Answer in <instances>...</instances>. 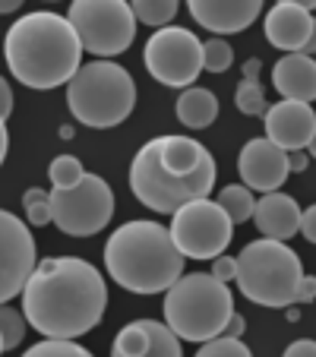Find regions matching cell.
Wrapping results in <instances>:
<instances>
[{"label":"cell","instance_id":"obj_35","mask_svg":"<svg viewBox=\"0 0 316 357\" xmlns=\"http://www.w3.org/2000/svg\"><path fill=\"white\" fill-rule=\"evenodd\" d=\"M310 301H316V278L303 275L301 284H297V301L294 303H310Z\"/></svg>","mask_w":316,"mask_h":357},{"label":"cell","instance_id":"obj_44","mask_svg":"<svg viewBox=\"0 0 316 357\" xmlns=\"http://www.w3.org/2000/svg\"><path fill=\"white\" fill-rule=\"evenodd\" d=\"M307 149H310V155L316 158V133H313V139H310V146H307Z\"/></svg>","mask_w":316,"mask_h":357},{"label":"cell","instance_id":"obj_26","mask_svg":"<svg viewBox=\"0 0 316 357\" xmlns=\"http://www.w3.org/2000/svg\"><path fill=\"white\" fill-rule=\"evenodd\" d=\"M22 206H26V218L35 228H45L51 225V193L41 187H32L22 193Z\"/></svg>","mask_w":316,"mask_h":357},{"label":"cell","instance_id":"obj_19","mask_svg":"<svg viewBox=\"0 0 316 357\" xmlns=\"http://www.w3.org/2000/svg\"><path fill=\"white\" fill-rule=\"evenodd\" d=\"M272 86L278 89L282 101H316V61L303 54H285L272 67Z\"/></svg>","mask_w":316,"mask_h":357},{"label":"cell","instance_id":"obj_45","mask_svg":"<svg viewBox=\"0 0 316 357\" xmlns=\"http://www.w3.org/2000/svg\"><path fill=\"white\" fill-rule=\"evenodd\" d=\"M3 351H7V348H3V338H0V354H3Z\"/></svg>","mask_w":316,"mask_h":357},{"label":"cell","instance_id":"obj_10","mask_svg":"<svg viewBox=\"0 0 316 357\" xmlns=\"http://www.w3.org/2000/svg\"><path fill=\"white\" fill-rule=\"evenodd\" d=\"M168 231L187 259H218L231 243L234 225L222 212V206L206 196V199L187 202L183 209H177L171 215Z\"/></svg>","mask_w":316,"mask_h":357},{"label":"cell","instance_id":"obj_18","mask_svg":"<svg viewBox=\"0 0 316 357\" xmlns=\"http://www.w3.org/2000/svg\"><path fill=\"white\" fill-rule=\"evenodd\" d=\"M253 222L262 237L288 243L294 234H301V206H297L294 196L276 190V193H266L256 202Z\"/></svg>","mask_w":316,"mask_h":357},{"label":"cell","instance_id":"obj_39","mask_svg":"<svg viewBox=\"0 0 316 357\" xmlns=\"http://www.w3.org/2000/svg\"><path fill=\"white\" fill-rule=\"evenodd\" d=\"M7 152H10V136H7V123L0 121V165H3Z\"/></svg>","mask_w":316,"mask_h":357},{"label":"cell","instance_id":"obj_28","mask_svg":"<svg viewBox=\"0 0 316 357\" xmlns=\"http://www.w3.org/2000/svg\"><path fill=\"white\" fill-rule=\"evenodd\" d=\"M22 357H92V351H86L76 342H61V338H45V342L32 344Z\"/></svg>","mask_w":316,"mask_h":357},{"label":"cell","instance_id":"obj_14","mask_svg":"<svg viewBox=\"0 0 316 357\" xmlns=\"http://www.w3.org/2000/svg\"><path fill=\"white\" fill-rule=\"evenodd\" d=\"M111 357H183L181 338L158 319H133L114 335Z\"/></svg>","mask_w":316,"mask_h":357},{"label":"cell","instance_id":"obj_27","mask_svg":"<svg viewBox=\"0 0 316 357\" xmlns=\"http://www.w3.org/2000/svg\"><path fill=\"white\" fill-rule=\"evenodd\" d=\"M234 63V51L225 38H209L202 45V70L209 73H225V70Z\"/></svg>","mask_w":316,"mask_h":357},{"label":"cell","instance_id":"obj_13","mask_svg":"<svg viewBox=\"0 0 316 357\" xmlns=\"http://www.w3.org/2000/svg\"><path fill=\"white\" fill-rule=\"evenodd\" d=\"M237 171H241V181L247 190H259L262 196L276 193L291 174L288 152L278 149L272 139H250L247 146L241 149Z\"/></svg>","mask_w":316,"mask_h":357},{"label":"cell","instance_id":"obj_46","mask_svg":"<svg viewBox=\"0 0 316 357\" xmlns=\"http://www.w3.org/2000/svg\"><path fill=\"white\" fill-rule=\"evenodd\" d=\"M313 61H316V57H313Z\"/></svg>","mask_w":316,"mask_h":357},{"label":"cell","instance_id":"obj_16","mask_svg":"<svg viewBox=\"0 0 316 357\" xmlns=\"http://www.w3.org/2000/svg\"><path fill=\"white\" fill-rule=\"evenodd\" d=\"M313 13L301 7V0H282L266 13V38L285 54H301L313 35Z\"/></svg>","mask_w":316,"mask_h":357},{"label":"cell","instance_id":"obj_1","mask_svg":"<svg viewBox=\"0 0 316 357\" xmlns=\"http://www.w3.org/2000/svg\"><path fill=\"white\" fill-rule=\"evenodd\" d=\"M22 317L45 338H73L92 332L108 307V284L92 263L51 257L35 266L22 288Z\"/></svg>","mask_w":316,"mask_h":357},{"label":"cell","instance_id":"obj_3","mask_svg":"<svg viewBox=\"0 0 316 357\" xmlns=\"http://www.w3.org/2000/svg\"><path fill=\"white\" fill-rule=\"evenodd\" d=\"M183 253L158 222H127L105 243L108 275L133 294L168 291L183 275Z\"/></svg>","mask_w":316,"mask_h":357},{"label":"cell","instance_id":"obj_21","mask_svg":"<svg viewBox=\"0 0 316 357\" xmlns=\"http://www.w3.org/2000/svg\"><path fill=\"white\" fill-rule=\"evenodd\" d=\"M177 121L190 130H202L218 117V98L209 89H200V86H190L187 92L177 98Z\"/></svg>","mask_w":316,"mask_h":357},{"label":"cell","instance_id":"obj_31","mask_svg":"<svg viewBox=\"0 0 316 357\" xmlns=\"http://www.w3.org/2000/svg\"><path fill=\"white\" fill-rule=\"evenodd\" d=\"M234 272H237V259L234 257H218V259H212V272L209 275H216L218 282H234Z\"/></svg>","mask_w":316,"mask_h":357},{"label":"cell","instance_id":"obj_33","mask_svg":"<svg viewBox=\"0 0 316 357\" xmlns=\"http://www.w3.org/2000/svg\"><path fill=\"white\" fill-rule=\"evenodd\" d=\"M10 114H13V89H10V82L0 76V121L7 123Z\"/></svg>","mask_w":316,"mask_h":357},{"label":"cell","instance_id":"obj_30","mask_svg":"<svg viewBox=\"0 0 316 357\" xmlns=\"http://www.w3.org/2000/svg\"><path fill=\"white\" fill-rule=\"evenodd\" d=\"M196 357H253L250 354V348L241 342V338H212V342H206L200 351H196Z\"/></svg>","mask_w":316,"mask_h":357},{"label":"cell","instance_id":"obj_4","mask_svg":"<svg viewBox=\"0 0 316 357\" xmlns=\"http://www.w3.org/2000/svg\"><path fill=\"white\" fill-rule=\"evenodd\" d=\"M234 301L231 288L209 272L181 275L165 294V326L183 342H212L225 332Z\"/></svg>","mask_w":316,"mask_h":357},{"label":"cell","instance_id":"obj_38","mask_svg":"<svg viewBox=\"0 0 316 357\" xmlns=\"http://www.w3.org/2000/svg\"><path fill=\"white\" fill-rule=\"evenodd\" d=\"M288 168L291 171H303V168H307V152H303V149H301V152H288Z\"/></svg>","mask_w":316,"mask_h":357},{"label":"cell","instance_id":"obj_20","mask_svg":"<svg viewBox=\"0 0 316 357\" xmlns=\"http://www.w3.org/2000/svg\"><path fill=\"white\" fill-rule=\"evenodd\" d=\"M212 155L202 142L190 139V136H158V162L168 174L187 177L200 171V165Z\"/></svg>","mask_w":316,"mask_h":357},{"label":"cell","instance_id":"obj_7","mask_svg":"<svg viewBox=\"0 0 316 357\" xmlns=\"http://www.w3.org/2000/svg\"><path fill=\"white\" fill-rule=\"evenodd\" d=\"M216 174H218V168L212 155L200 165V171H193L187 177L168 174L162 168V162H158V139H152L133 155V165H130V190H133V196L146 209L158 212V215H174L187 202L206 199L212 193V187H216Z\"/></svg>","mask_w":316,"mask_h":357},{"label":"cell","instance_id":"obj_24","mask_svg":"<svg viewBox=\"0 0 316 357\" xmlns=\"http://www.w3.org/2000/svg\"><path fill=\"white\" fill-rule=\"evenodd\" d=\"M234 98H237V111H241V114H247V117H266L269 114V101H266V92H262L259 82L241 79L237 82Z\"/></svg>","mask_w":316,"mask_h":357},{"label":"cell","instance_id":"obj_9","mask_svg":"<svg viewBox=\"0 0 316 357\" xmlns=\"http://www.w3.org/2000/svg\"><path fill=\"white\" fill-rule=\"evenodd\" d=\"M114 218V193L98 174H82L73 190H51V222L70 237H92Z\"/></svg>","mask_w":316,"mask_h":357},{"label":"cell","instance_id":"obj_40","mask_svg":"<svg viewBox=\"0 0 316 357\" xmlns=\"http://www.w3.org/2000/svg\"><path fill=\"white\" fill-rule=\"evenodd\" d=\"M303 57H316V26H313V35H310V41H307V47L301 51Z\"/></svg>","mask_w":316,"mask_h":357},{"label":"cell","instance_id":"obj_6","mask_svg":"<svg viewBox=\"0 0 316 357\" xmlns=\"http://www.w3.org/2000/svg\"><path fill=\"white\" fill-rule=\"evenodd\" d=\"M303 278L301 257L282 241H253L237 257L234 282L247 301L272 310H285L297 301V284Z\"/></svg>","mask_w":316,"mask_h":357},{"label":"cell","instance_id":"obj_32","mask_svg":"<svg viewBox=\"0 0 316 357\" xmlns=\"http://www.w3.org/2000/svg\"><path fill=\"white\" fill-rule=\"evenodd\" d=\"M282 357H316V342L313 338H297V342H291L285 348Z\"/></svg>","mask_w":316,"mask_h":357},{"label":"cell","instance_id":"obj_43","mask_svg":"<svg viewBox=\"0 0 316 357\" xmlns=\"http://www.w3.org/2000/svg\"><path fill=\"white\" fill-rule=\"evenodd\" d=\"M61 136L63 139H73V127H61Z\"/></svg>","mask_w":316,"mask_h":357},{"label":"cell","instance_id":"obj_23","mask_svg":"<svg viewBox=\"0 0 316 357\" xmlns=\"http://www.w3.org/2000/svg\"><path fill=\"white\" fill-rule=\"evenodd\" d=\"M130 10H133L136 22H146V26L162 29L177 16V0H133Z\"/></svg>","mask_w":316,"mask_h":357},{"label":"cell","instance_id":"obj_2","mask_svg":"<svg viewBox=\"0 0 316 357\" xmlns=\"http://www.w3.org/2000/svg\"><path fill=\"white\" fill-rule=\"evenodd\" d=\"M7 67L29 89H57L82 67V45L67 16L51 10L26 13L3 38Z\"/></svg>","mask_w":316,"mask_h":357},{"label":"cell","instance_id":"obj_22","mask_svg":"<svg viewBox=\"0 0 316 357\" xmlns=\"http://www.w3.org/2000/svg\"><path fill=\"white\" fill-rule=\"evenodd\" d=\"M218 206H222V212L231 218V225H243L253 218V209H256V199H253V190L247 187H225L222 193H218Z\"/></svg>","mask_w":316,"mask_h":357},{"label":"cell","instance_id":"obj_11","mask_svg":"<svg viewBox=\"0 0 316 357\" xmlns=\"http://www.w3.org/2000/svg\"><path fill=\"white\" fill-rule=\"evenodd\" d=\"M146 70L162 86H193L202 73V41L183 26H165L146 41Z\"/></svg>","mask_w":316,"mask_h":357},{"label":"cell","instance_id":"obj_12","mask_svg":"<svg viewBox=\"0 0 316 357\" xmlns=\"http://www.w3.org/2000/svg\"><path fill=\"white\" fill-rule=\"evenodd\" d=\"M38 257H35V237L22 218L0 209V307L22 294L32 278Z\"/></svg>","mask_w":316,"mask_h":357},{"label":"cell","instance_id":"obj_37","mask_svg":"<svg viewBox=\"0 0 316 357\" xmlns=\"http://www.w3.org/2000/svg\"><path fill=\"white\" fill-rule=\"evenodd\" d=\"M259 70H262L259 57H250V61L243 63V79H253V82H259Z\"/></svg>","mask_w":316,"mask_h":357},{"label":"cell","instance_id":"obj_29","mask_svg":"<svg viewBox=\"0 0 316 357\" xmlns=\"http://www.w3.org/2000/svg\"><path fill=\"white\" fill-rule=\"evenodd\" d=\"M22 335H26V317L13 307H0V338H3V348L13 351L20 348Z\"/></svg>","mask_w":316,"mask_h":357},{"label":"cell","instance_id":"obj_25","mask_svg":"<svg viewBox=\"0 0 316 357\" xmlns=\"http://www.w3.org/2000/svg\"><path fill=\"white\" fill-rule=\"evenodd\" d=\"M82 162L76 155H57L54 162L47 165V177L54 183V190H73L82 181Z\"/></svg>","mask_w":316,"mask_h":357},{"label":"cell","instance_id":"obj_15","mask_svg":"<svg viewBox=\"0 0 316 357\" xmlns=\"http://www.w3.org/2000/svg\"><path fill=\"white\" fill-rule=\"evenodd\" d=\"M316 133V114L301 101H278L266 114V139H272L285 152H301Z\"/></svg>","mask_w":316,"mask_h":357},{"label":"cell","instance_id":"obj_8","mask_svg":"<svg viewBox=\"0 0 316 357\" xmlns=\"http://www.w3.org/2000/svg\"><path fill=\"white\" fill-rule=\"evenodd\" d=\"M67 20L82 51L95 54L98 61L123 54L136 38V16L123 0H76L70 3Z\"/></svg>","mask_w":316,"mask_h":357},{"label":"cell","instance_id":"obj_42","mask_svg":"<svg viewBox=\"0 0 316 357\" xmlns=\"http://www.w3.org/2000/svg\"><path fill=\"white\" fill-rule=\"evenodd\" d=\"M288 319H291V323H297V319H301V310H297L294 303H291V307H288Z\"/></svg>","mask_w":316,"mask_h":357},{"label":"cell","instance_id":"obj_36","mask_svg":"<svg viewBox=\"0 0 316 357\" xmlns=\"http://www.w3.org/2000/svg\"><path fill=\"white\" fill-rule=\"evenodd\" d=\"M243 326H247V319H243L241 313H231V319H228V326H225L222 335L225 338H241L243 335Z\"/></svg>","mask_w":316,"mask_h":357},{"label":"cell","instance_id":"obj_34","mask_svg":"<svg viewBox=\"0 0 316 357\" xmlns=\"http://www.w3.org/2000/svg\"><path fill=\"white\" fill-rule=\"evenodd\" d=\"M301 234L307 237L310 243H316V202L310 206V209L301 212Z\"/></svg>","mask_w":316,"mask_h":357},{"label":"cell","instance_id":"obj_17","mask_svg":"<svg viewBox=\"0 0 316 357\" xmlns=\"http://www.w3.org/2000/svg\"><path fill=\"white\" fill-rule=\"evenodd\" d=\"M259 0H190V16L216 35H237L259 16Z\"/></svg>","mask_w":316,"mask_h":357},{"label":"cell","instance_id":"obj_5","mask_svg":"<svg viewBox=\"0 0 316 357\" xmlns=\"http://www.w3.org/2000/svg\"><path fill=\"white\" fill-rule=\"evenodd\" d=\"M67 105L82 127H117L136 108V82L114 61L82 63L80 73L67 82Z\"/></svg>","mask_w":316,"mask_h":357},{"label":"cell","instance_id":"obj_41","mask_svg":"<svg viewBox=\"0 0 316 357\" xmlns=\"http://www.w3.org/2000/svg\"><path fill=\"white\" fill-rule=\"evenodd\" d=\"M20 10V0H0V13H16Z\"/></svg>","mask_w":316,"mask_h":357}]
</instances>
